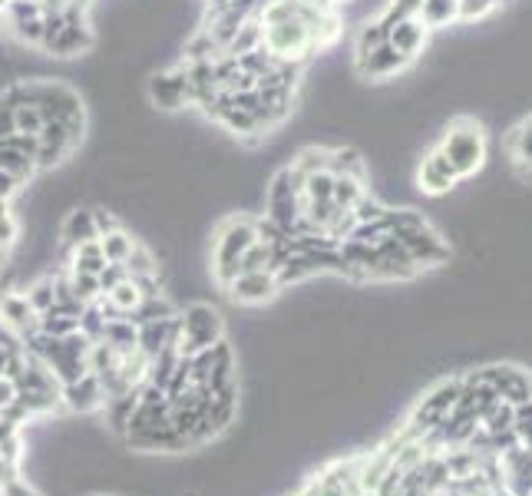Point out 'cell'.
Segmentation results:
<instances>
[{"mask_svg":"<svg viewBox=\"0 0 532 496\" xmlns=\"http://www.w3.org/2000/svg\"><path fill=\"white\" fill-rule=\"evenodd\" d=\"M334 176H354V179H367V163L364 156L357 153L354 146H341V149H331V166H328Z\"/></svg>","mask_w":532,"mask_h":496,"instance_id":"ffe728a7","label":"cell"},{"mask_svg":"<svg viewBox=\"0 0 532 496\" xmlns=\"http://www.w3.org/2000/svg\"><path fill=\"white\" fill-rule=\"evenodd\" d=\"M129 272H126V265H113V262H106V268L100 272V288H103V295L106 291H113L119 282H126Z\"/></svg>","mask_w":532,"mask_h":496,"instance_id":"836d02e7","label":"cell"},{"mask_svg":"<svg viewBox=\"0 0 532 496\" xmlns=\"http://www.w3.org/2000/svg\"><path fill=\"white\" fill-rule=\"evenodd\" d=\"M242 272H275V265H271V245L255 242L248 248L242 255Z\"/></svg>","mask_w":532,"mask_h":496,"instance_id":"83f0119b","label":"cell"},{"mask_svg":"<svg viewBox=\"0 0 532 496\" xmlns=\"http://www.w3.org/2000/svg\"><path fill=\"white\" fill-rule=\"evenodd\" d=\"M0 172H10V176H14L20 186H24V182H30L37 176V159L34 156H24V153H17V149H10V146H4L0 143Z\"/></svg>","mask_w":532,"mask_h":496,"instance_id":"d6986e66","label":"cell"},{"mask_svg":"<svg viewBox=\"0 0 532 496\" xmlns=\"http://www.w3.org/2000/svg\"><path fill=\"white\" fill-rule=\"evenodd\" d=\"M73 298L80 301V305H93V301L103 298V288H100V275H86V272H70L67 275Z\"/></svg>","mask_w":532,"mask_h":496,"instance_id":"603a6c76","label":"cell"},{"mask_svg":"<svg viewBox=\"0 0 532 496\" xmlns=\"http://www.w3.org/2000/svg\"><path fill=\"white\" fill-rule=\"evenodd\" d=\"M456 172L447 163V156L440 153V149H433V153L423 156V163L417 169V186L420 192H427V196H443V192H450L456 186Z\"/></svg>","mask_w":532,"mask_h":496,"instance_id":"9c48e42d","label":"cell"},{"mask_svg":"<svg viewBox=\"0 0 532 496\" xmlns=\"http://www.w3.org/2000/svg\"><path fill=\"white\" fill-rule=\"evenodd\" d=\"M43 113L37 110L34 103H20L17 106V133H40L43 129Z\"/></svg>","mask_w":532,"mask_h":496,"instance_id":"4dcf8cb0","label":"cell"},{"mask_svg":"<svg viewBox=\"0 0 532 496\" xmlns=\"http://www.w3.org/2000/svg\"><path fill=\"white\" fill-rule=\"evenodd\" d=\"M0 321L10 325V328H17L24 338H27V334L40 331V315L30 308L24 291H7V295L0 298Z\"/></svg>","mask_w":532,"mask_h":496,"instance_id":"30bf717a","label":"cell"},{"mask_svg":"<svg viewBox=\"0 0 532 496\" xmlns=\"http://www.w3.org/2000/svg\"><path fill=\"white\" fill-rule=\"evenodd\" d=\"M93 219H96V235H110V232L119 229L116 215H110L106 209H93Z\"/></svg>","mask_w":532,"mask_h":496,"instance_id":"d590c367","label":"cell"},{"mask_svg":"<svg viewBox=\"0 0 532 496\" xmlns=\"http://www.w3.org/2000/svg\"><path fill=\"white\" fill-rule=\"evenodd\" d=\"M506 149H509V156H513L516 169L532 179V116H526V120L509 133Z\"/></svg>","mask_w":532,"mask_h":496,"instance_id":"9a60e30c","label":"cell"},{"mask_svg":"<svg viewBox=\"0 0 532 496\" xmlns=\"http://www.w3.org/2000/svg\"><path fill=\"white\" fill-rule=\"evenodd\" d=\"M265 219H271L278 229H285L288 235L295 232V222L301 219V186L291 176V169H278L268 182L265 192Z\"/></svg>","mask_w":532,"mask_h":496,"instance_id":"3957f363","label":"cell"},{"mask_svg":"<svg viewBox=\"0 0 532 496\" xmlns=\"http://www.w3.org/2000/svg\"><path fill=\"white\" fill-rule=\"evenodd\" d=\"M149 100L159 106V110H182V106H192V93H189V80L186 70L172 67L162 73H152L149 80Z\"/></svg>","mask_w":532,"mask_h":496,"instance_id":"8992f818","label":"cell"},{"mask_svg":"<svg viewBox=\"0 0 532 496\" xmlns=\"http://www.w3.org/2000/svg\"><path fill=\"white\" fill-rule=\"evenodd\" d=\"M390 40V30L380 24V20H367V24L361 27V34H357V43H354V60L367 57L371 50H377L380 43Z\"/></svg>","mask_w":532,"mask_h":496,"instance_id":"cb8c5ba5","label":"cell"},{"mask_svg":"<svg viewBox=\"0 0 532 496\" xmlns=\"http://www.w3.org/2000/svg\"><path fill=\"white\" fill-rule=\"evenodd\" d=\"M262 47V24H258V17H248L242 27H238V34L228 40L225 53H232V57H242V53Z\"/></svg>","mask_w":532,"mask_h":496,"instance_id":"7402d4cb","label":"cell"},{"mask_svg":"<svg viewBox=\"0 0 532 496\" xmlns=\"http://www.w3.org/2000/svg\"><path fill=\"white\" fill-rule=\"evenodd\" d=\"M258 242V229L255 219L248 215H232L219 225L215 232V245H212V278L222 288H228L242 275V255Z\"/></svg>","mask_w":532,"mask_h":496,"instance_id":"6da1fadb","label":"cell"},{"mask_svg":"<svg viewBox=\"0 0 532 496\" xmlns=\"http://www.w3.org/2000/svg\"><path fill=\"white\" fill-rule=\"evenodd\" d=\"M437 149L447 156V163L453 166L456 179L463 182V179H470V176H476V172L483 169L486 153H490V143H486L483 126L463 116V120H453L447 126V133H443Z\"/></svg>","mask_w":532,"mask_h":496,"instance_id":"7a4b0ae2","label":"cell"},{"mask_svg":"<svg viewBox=\"0 0 532 496\" xmlns=\"http://www.w3.org/2000/svg\"><path fill=\"white\" fill-rule=\"evenodd\" d=\"M417 4H420V0H417Z\"/></svg>","mask_w":532,"mask_h":496,"instance_id":"74e56055","label":"cell"},{"mask_svg":"<svg viewBox=\"0 0 532 496\" xmlns=\"http://www.w3.org/2000/svg\"><path fill=\"white\" fill-rule=\"evenodd\" d=\"M100 245H103L106 262H113V265H126V258L133 255V248H136L139 242H136L129 232L116 229V232H110V235H100Z\"/></svg>","mask_w":532,"mask_h":496,"instance_id":"44dd1931","label":"cell"},{"mask_svg":"<svg viewBox=\"0 0 532 496\" xmlns=\"http://www.w3.org/2000/svg\"><path fill=\"white\" fill-rule=\"evenodd\" d=\"M0 143L17 149V153H24V156H34V159L40 153V136L37 133H10V136L0 139Z\"/></svg>","mask_w":532,"mask_h":496,"instance_id":"1f68e13d","label":"cell"},{"mask_svg":"<svg viewBox=\"0 0 532 496\" xmlns=\"http://www.w3.org/2000/svg\"><path fill=\"white\" fill-rule=\"evenodd\" d=\"M24 295L30 301V308H34L37 315H43V311H50L53 301H57V288H53V278H40L37 285H30L24 291Z\"/></svg>","mask_w":532,"mask_h":496,"instance_id":"484cf974","label":"cell"},{"mask_svg":"<svg viewBox=\"0 0 532 496\" xmlns=\"http://www.w3.org/2000/svg\"><path fill=\"white\" fill-rule=\"evenodd\" d=\"M225 291L232 295V301H238V305L255 308V305H265V301L275 298L281 285H278L275 272H242Z\"/></svg>","mask_w":532,"mask_h":496,"instance_id":"52a82bcc","label":"cell"},{"mask_svg":"<svg viewBox=\"0 0 532 496\" xmlns=\"http://www.w3.org/2000/svg\"><path fill=\"white\" fill-rule=\"evenodd\" d=\"M331 166V149H324V146H308V149H301V153L291 159L288 169H291V176L298 179V186L308 176H314V172H324Z\"/></svg>","mask_w":532,"mask_h":496,"instance_id":"e0dca14e","label":"cell"},{"mask_svg":"<svg viewBox=\"0 0 532 496\" xmlns=\"http://www.w3.org/2000/svg\"><path fill=\"white\" fill-rule=\"evenodd\" d=\"M407 67H410V60L390 40L380 43L367 57L354 60V70L361 73L364 80H390V77H397V73H404Z\"/></svg>","mask_w":532,"mask_h":496,"instance_id":"ba28073f","label":"cell"},{"mask_svg":"<svg viewBox=\"0 0 532 496\" xmlns=\"http://www.w3.org/2000/svg\"><path fill=\"white\" fill-rule=\"evenodd\" d=\"M60 239L67 248H76L90 239H100V235H96L93 209H70L67 219H63V225H60Z\"/></svg>","mask_w":532,"mask_h":496,"instance_id":"5bb4252c","label":"cell"},{"mask_svg":"<svg viewBox=\"0 0 532 496\" xmlns=\"http://www.w3.org/2000/svg\"><path fill=\"white\" fill-rule=\"evenodd\" d=\"M93 43H96V34L90 24H63V30L53 37L47 53L70 60V57H80V53H86V50H93Z\"/></svg>","mask_w":532,"mask_h":496,"instance_id":"4fadbf2b","label":"cell"},{"mask_svg":"<svg viewBox=\"0 0 532 496\" xmlns=\"http://www.w3.org/2000/svg\"><path fill=\"white\" fill-rule=\"evenodd\" d=\"M106 268V255L100 239H90L83 245L70 248V272H86V275H100Z\"/></svg>","mask_w":532,"mask_h":496,"instance_id":"ac0fdd59","label":"cell"},{"mask_svg":"<svg viewBox=\"0 0 532 496\" xmlns=\"http://www.w3.org/2000/svg\"><path fill=\"white\" fill-rule=\"evenodd\" d=\"M126 272L129 278H139V275H159V265H156V258H152V252L146 245H136L133 248V255L126 258Z\"/></svg>","mask_w":532,"mask_h":496,"instance_id":"4316f807","label":"cell"},{"mask_svg":"<svg viewBox=\"0 0 532 496\" xmlns=\"http://www.w3.org/2000/svg\"><path fill=\"white\" fill-rule=\"evenodd\" d=\"M394 235H397L400 245L407 248V255L414 258V262H417L420 268L440 265V262H447V258H450V245L443 242L440 235L433 232L427 222H423V225H414V229H400V232H394Z\"/></svg>","mask_w":532,"mask_h":496,"instance_id":"5b68a950","label":"cell"},{"mask_svg":"<svg viewBox=\"0 0 532 496\" xmlns=\"http://www.w3.org/2000/svg\"><path fill=\"white\" fill-rule=\"evenodd\" d=\"M20 189V182L10 176V172H0V199H10Z\"/></svg>","mask_w":532,"mask_h":496,"instance_id":"8d00e7d4","label":"cell"},{"mask_svg":"<svg viewBox=\"0 0 532 496\" xmlns=\"http://www.w3.org/2000/svg\"><path fill=\"white\" fill-rule=\"evenodd\" d=\"M499 7V0H460V20H483Z\"/></svg>","mask_w":532,"mask_h":496,"instance_id":"d6a6232c","label":"cell"},{"mask_svg":"<svg viewBox=\"0 0 532 496\" xmlns=\"http://www.w3.org/2000/svg\"><path fill=\"white\" fill-rule=\"evenodd\" d=\"M427 40H430V27L423 24V20L414 14V17H407V20H400V24L390 30V43L404 53V57L414 63L420 53H423V47H427Z\"/></svg>","mask_w":532,"mask_h":496,"instance_id":"7c38bea8","label":"cell"},{"mask_svg":"<svg viewBox=\"0 0 532 496\" xmlns=\"http://www.w3.org/2000/svg\"><path fill=\"white\" fill-rule=\"evenodd\" d=\"M17 235H20V225L14 219V212H10V199H0V245L10 252L17 242Z\"/></svg>","mask_w":532,"mask_h":496,"instance_id":"f546056e","label":"cell"},{"mask_svg":"<svg viewBox=\"0 0 532 496\" xmlns=\"http://www.w3.org/2000/svg\"><path fill=\"white\" fill-rule=\"evenodd\" d=\"M417 17L430 30L450 27V24H456V20H460V0H420V4H417Z\"/></svg>","mask_w":532,"mask_h":496,"instance_id":"2e32d148","label":"cell"},{"mask_svg":"<svg viewBox=\"0 0 532 496\" xmlns=\"http://www.w3.org/2000/svg\"><path fill=\"white\" fill-rule=\"evenodd\" d=\"M367 192V179H354V176H334V192L331 199L338 202L341 209H354V202Z\"/></svg>","mask_w":532,"mask_h":496,"instance_id":"d4e9b609","label":"cell"},{"mask_svg":"<svg viewBox=\"0 0 532 496\" xmlns=\"http://www.w3.org/2000/svg\"><path fill=\"white\" fill-rule=\"evenodd\" d=\"M354 219H357V225L361 222H377V219H384V212H387V206L380 202L377 196H371V192H364L361 199L354 202Z\"/></svg>","mask_w":532,"mask_h":496,"instance_id":"f1b7e54d","label":"cell"},{"mask_svg":"<svg viewBox=\"0 0 532 496\" xmlns=\"http://www.w3.org/2000/svg\"><path fill=\"white\" fill-rule=\"evenodd\" d=\"M60 394H63V401H67V407H73V411H96V407L106 401V391H103L100 377H96L93 371L76 377L73 384H63Z\"/></svg>","mask_w":532,"mask_h":496,"instance_id":"8fae6325","label":"cell"},{"mask_svg":"<svg viewBox=\"0 0 532 496\" xmlns=\"http://www.w3.org/2000/svg\"><path fill=\"white\" fill-rule=\"evenodd\" d=\"M17 133V106H10L4 96H0V139Z\"/></svg>","mask_w":532,"mask_h":496,"instance_id":"e575fe53","label":"cell"},{"mask_svg":"<svg viewBox=\"0 0 532 496\" xmlns=\"http://www.w3.org/2000/svg\"><path fill=\"white\" fill-rule=\"evenodd\" d=\"M37 136H40V153H37V169L40 172L60 166L63 159H70L73 149L80 146V139H83L80 129H73L67 123H43V129Z\"/></svg>","mask_w":532,"mask_h":496,"instance_id":"277c9868","label":"cell"}]
</instances>
